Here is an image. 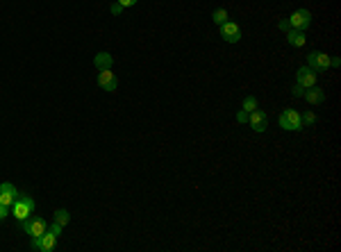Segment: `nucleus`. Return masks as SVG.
<instances>
[{"label": "nucleus", "instance_id": "5", "mask_svg": "<svg viewBox=\"0 0 341 252\" xmlns=\"http://www.w3.org/2000/svg\"><path fill=\"white\" fill-rule=\"evenodd\" d=\"M23 232L25 234H30V236H41V234L48 230V222L44 220V218H39V216H30V218H25L23 222Z\"/></svg>", "mask_w": 341, "mask_h": 252}, {"label": "nucleus", "instance_id": "16", "mask_svg": "<svg viewBox=\"0 0 341 252\" xmlns=\"http://www.w3.org/2000/svg\"><path fill=\"white\" fill-rule=\"evenodd\" d=\"M212 20H214V25H218V28H221L223 23H227V12L225 10H214L212 12Z\"/></svg>", "mask_w": 341, "mask_h": 252}, {"label": "nucleus", "instance_id": "21", "mask_svg": "<svg viewBox=\"0 0 341 252\" xmlns=\"http://www.w3.org/2000/svg\"><path fill=\"white\" fill-rule=\"evenodd\" d=\"M109 12H112V14H114V16H119V14H121V12H123V7H121V5H119V2H114V5H112V7H109Z\"/></svg>", "mask_w": 341, "mask_h": 252}, {"label": "nucleus", "instance_id": "14", "mask_svg": "<svg viewBox=\"0 0 341 252\" xmlns=\"http://www.w3.org/2000/svg\"><path fill=\"white\" fill-rule=\"evenodd\" d=\"M112 64H114V57L109 52H98L94 57V66L98 70H103V68H112Z\"/></svg>", "mask_w": 341, "mask_h": 252}, {"label": "nucleus", "instance_id": "18", "mask_svg": "<svg viewBox=\"0 0 341 252\" xmlns=\"http://www.w3.org/2000/svg\"><path fill=\"white\" fill-rule=\"evenodd\" d=\"M55 220H57V222L62 225V228H64L66 222L71 220V214L66 212V209H57V212H55Z\"/></svg>", "mask_w": 341, "mask_h": 252}, {"label": "nucleus", "instance_id": "23", "mask_svg": "<svg viewBox=\"0 0 341 252\" xmlns=\"http://www.w3.org/2000/svg\"><path fill=\"white\" fill-rule=\"evenodd\" d=\"M291 94L296 96V98H302V94H305V89H302V86H298V84H296V86H293V91H291Z\"/></svg>", "mask_w": 341, "mask_h": 252}, {"label": "nucleus", "instance_id": "7", "mask_svg": "<svg viewBox=\"0 0 341 252\" xmlns=\"http://www.w3.org/2000/svg\"><path fill=\"white\" fill-rule=\"evenodd\" d=\"M248 123H250V128L255 130V132H266V128H268V116H266V112L264 109H255V112H250L248 114Z\"/></svg>", "mask_w": 341, "mask_h": 252}, {"label": "nucleus", "instance_id": "9", "mask_svg": "<svg viewBox=\"0 0 341 252\" xmlns=\"http://www.w3.org/2000/svg\"><path fill=\"white\" fill-rule=\"evenodd\" d=\"M221 36L227 44H237V41H241V28L234 20H227V23L221 25Z\"/></svg>", "mask_w": 341, "mask_h": 252}, {"label": "nucleus", "instance_id": "19", "mask_svg": "<svg viewBox=\"0 0 341 252\" xmlns=\"http://www.w3.org/2000/svg\"><path fill=\"white\" fill-rule=\"evenodd\" d=\"M50 232H53V234H57V236H60V234H62V225H60V222H57V220H55L53 222V225H50Z\"/></svg>", "mask_w": 341, "mask_h": 252}, {"label": "nucleus", "instance_id": "12", "mask_svg": "<svg viewBox=\"0 0 341 252\" xmlns=\"http://www.w3.org/2000/svg\"><path fill=\"white\" fill-rule=\"evenodd\" d=\"M302 98H305L309 104H323V100H325V91H323V89H318L316 84H314V86H309V89H305V94H302Z\"/></svg>", "mask_w": 341, "mask_h": 252}, {"label": "nucleus", "instance_id": "3", "mask_svg": "<svg viewBox=\"0 0 341 252\" xmlns=\"http://www.w3.org/2000/svg\"><path fill=\"white\" fill-rule=\"evenodd\" d=\"M12 207H14V216L23 222L25 218H30L32 212H35V200L30 196H21V198H16V202Z\"/></svg>", "mask_w": 341, "mask_h": 252}, {"label": "nucleus", "instance_id": "24", "mask_svg": "<svg viewBox=\"0 0 341 252\" xmlns=\"http://www.w3.org/2000/svg\"><path fill=\"white\" fill-rule=\"evenodd\" d=\"M5 218H7V207L5 204H0V222L5 220Z\"/></svg>", "mask_w": 341, "mask_h": 252}, {"label": "nucleus", "instance_id": "6", "mask_svg": "<svg viewBox=\"0 0 341 252\" xmlns=\"http://www.w3.org/2000/svg\"><path fill=\"white\" fill-rule=\"evenodd\" d=\"M307 66L314 70H327L330 68V54L321 52V50H311L307 54Z\"/></svg>", "mask_w": 341, "mask_h": 252}, {"label": "nucleus", "instance_id": "8", "mask_svg": "<svg viewBox=\"0 0 341 252\" xmlns=\"http://www.w3.org/2000/svg\"><path fill=\"white\" fill-rule=\"evenodd\" d=\"M316 70L309 68V66H302V68L296 70V84L298 86H302V89H309V86H314L316 84Z\"/></svg>", "mask_w": 341, "mask_h": 252}, {"label": "nucleus", "instance_id": "13", "mask_svg": "<svg viewBox=\"0 0 341 252\" xmlns=\"http://www.w3.org/2000/svg\"><path fill=\"white\" fill-rule=\"evenodd\" d=\"M307 41V34L302 30H287V44L293 48H302Z\"/></svg>", "mask_w": 341, "mask_h": 252}, {"label": "nucleus", "instance_id": "17", "mask_svg": "<svg viewBox=\"0 0 341 252\" xmlns=\"http://www.w3.org/2000/svg\"><path fill=\"white\" fill-rule=\"evenodd\" d=\"M300 123H302V128H309V125H314V123H316V114L307 109L305 114H300Z\"/></svg>", "mask_w": 341, "mask_h": 252}, {"label": "nucleus", "instance_id": "4", "mask_svg": "<svg viewBox=\"0 0 341 252\" xmlns=\"http://www.w3.org/2000/svg\"><path fill=\"white\" fill-rule=\"evenodd\" d=\"M309 25H311L309 10H296L291 14V18H287V28H289V30H302V32H305Z\"/></svg>", "mask_w": 341, "mask_h": 252}, {"label": "nucleus", "instance_id": "20", "mask_svg": "<svg viewBox=\"0 0 341 252\" xmlns=\"http://www.w3.org/2000/svg\"><path fill=\"white\" fill-rule=\"evenodd\" d=\"M137 2H139V0H119V5L123 7V10H125V7H134Z\"/></svg>", "mask_w": 341, "mask_h": 252}, {"label": "nucleus", "instance_id": "22", "mask_svg": "<svg viewBox=\"0 0 341 252\" xmlns=\"http://www.w3.org/2000/svg\"><path fill=\"white\" fill-rule=\"evenodd\" d=\"M237 120H239V123H248V112H243V109H241V112L237 114Z\"/></svg>", "mask_w": 341, "mask_h": 252}, {"label": "nucleus", "instance_id": "11", "mask_svg": "<svg viewBox=\"0 0 341 252\" xmlns=\"http://www.w3.org/2000/svg\"><path fill=\"white\" fill-rule=\"evenodd\" d=\"M19 198V191L12 182H3L0 184V204H5V207H12Z\"/></svg>", "mask_w": 341, "mask_h": 252}, {"label": "nucleus", "instance_id": "2", "mask_svg": "<svg viewBox=\"0 0 341 252\" xmlns=\"http://www.w3.org/2000/svg\"><path fill=\"white\" fill-rule=\"evenodd\" d=\"M55 246H57V234H53L50 230H46L41 236H32L30 243L32 250H39V252H53Z\"/></svg>", "mask_w": 341, "mask_h": 252}, {"label": "nucleus", "instance_id": "1", "mask_svg": "<svg viewBox=\"0 0 341 252\" xmlns=\"http://www.w3.org/2000/svg\"><path fill=\"white\" fill-rule=\"evenodd\" d=\"M282 130H287V132H300L302 130V123H300V114H298L296 109H284L277 118Z\"/></svg>", "mask_w": 341, "mask_h": 252}, {"label": "nucleus", "instance_id": "15", "mask_svg": "<svg viewBox=\"0 0 341 252\" xmlns=\"http://www.w3.org/2000/svg\"><path fill=\"white\" fill-rule=\"evenodd\" d=\"M241 109H243V112H248V114H250V112H255V109H257V98H255V96H246V98H243Z\"/></svg>", "mask_w": 341, "mask_h": 252}, {"label": "nucleus", "instance_id": "10", "mask_svg": "<svg viewBox=\"0 0 341 252\" xmlns=\"http://www.w3.org/2000/svg\"><path fill=\"white\" fill-rule=\"evenodd\" d=\"M98 84L103 91H116V86H119V80H116V75L112 73V68H103L98 70Z\"/></svg>", "mask_w": 341, "mask_h": 252}]
</instances>
